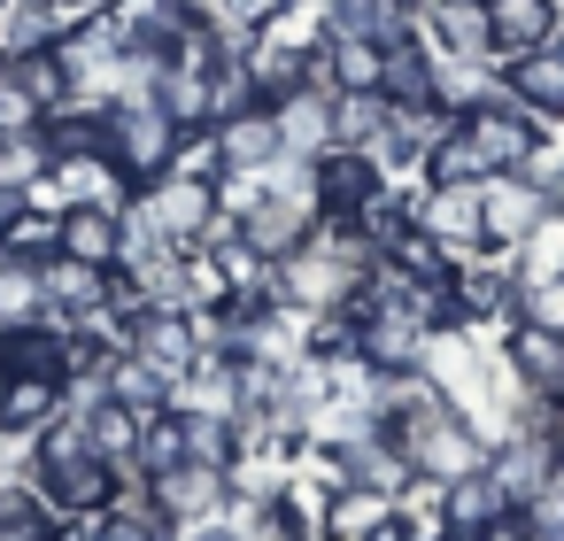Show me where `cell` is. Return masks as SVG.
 Masks as SVG:
<instances>
[{
    "mask_svg": "<svg viewBox=\"0 0 564 541\" xmlns=\"http://www.w3.org/2000/svg\"><path fill=\"white\" fill-rule=\"evenodd\" d=\"M186 0H101V32L117 55H140V63H163L171 40L186 32Z\"/></svg>",
    "mask_w": 564,
    "mask_h": 541,
    "instance_id": "277c9868",
    "label": "cell"
},
{
    "mask_svg": "<svg viewBox=\"0 0 564 541\" xmlns=\"http://www.w3.org/2000/svg\"><path fill=\"white\" fill-rule=\"evenodd\" d=\"M101 302H109V271L70 263V256L40 263V317H47V325H70V317H86V310H101Z\"/></svg>",
    "mask_w": 564,
    "mask_h": 541,
    "instance_id": "ac0fdd59",
    "label": "cell"
},
{
    "mask_svg": "<svg viewBox=\"0 0 564 541\" xmlns=\"http://www.w3.org/2000/svg\"><path fill=\"white\" fill-rule=\"evenodd\" d=\"M9 78H17L47 117L70 101V78H63V55H55V47H40V55H9Z\"/></svg>",
    "mask_w": 564,
    "mask_h": 541,
    "instance_id": "d590c367",
    "label": "cell"
},
{
    "mask_svg": "<svg viewBox=\"0 0 564 541\" xmlns=\"http://www.w3.org/2000/svg\"><path fill=\"white\" fill-rule=\"evenodd\" d=\"M178 433H186V464H209V472L240 464V425L225 410H178Z\"/></svg>",
    "mask_w": 564,
    "mask_h": 541,
    "instance_id": "f1b7e54d",
    "label": "cell"
},
{
    "mask_svg": "<svg viewBox=\"0 0 564 541\" xmlns=\"http://www.w3.org/2000/svg\"><path fill=\"white\" fill-rule=\"evenodd\" d=\"M417 9H425V0H417Z\"/></svg>",
    "mask_w": 564,
    "mask_h": 541,
    "instance_id": "7dc6e473",
    "label": "cell"
},
{
    "mask_svg": "<svg viewBox=\"0 0 564 541\" xmlns=\"http://www.w3.org/2000/svg\"><path fill=\"white\" fill-rule=\"evenodd\" d=\"M124 348H132L140 364H155L163 379H186V371L202 364V317H194V310H140V317L124 325Z\"/></svg>",
    "mask_w": 564,
    "mask_h": 541,
    "instance_id": "52a82bcc",
    "label": "cell"
},
{
    "mask_svg": "<svg viewBox=\"0 0 564 541\" xmlns=\"http://www.w3.org/2000/svg\"><path fill=\"white\" fill-rule=\"evenodd\" d=\"M433 325L417 310H356V356L371 371H425Z\"/></svg>",
    "mask_w": 564,
    "mask_h": 541,
    "instance_id": "ba28073f",
    "label": "cell"
},
{
    "mask_svg": "<svg viewBox=\"0 0 564 541\" xmlns=\"http://www.w3.org/2000/svg\"><path fill=\"white\" fill-rule=\"evenodd\" d=\"M525 518H533V541H564V464H556L549 487L525 502Z\"/></svg>",
    "mask_w": 564,
    "mask_h": 541,
    "instance_id": "ab89813d",
    "label": "cell"
},
{
    "mask_svg": "<svg viewBox=\"0 0 564 541\" xmlns=\"http://www.w3.org/2000/svg\"><path fill=\"white\" fill-rule=\"evenodd\" d=\"M171 464H186L178 410H163V418H140V441H132V479H155V472H171Z\"/></svg>",
    "mask_w": 564,
    "mask_h": 541,
    "instance_id": "d6a6232c",
    "label": "cell"
},
{
    "mask_svg": "<svg viewBox=\"0 0 564 541\" xmlns=\"http://www.w3.org/2000/svg\"><path fill=\"white\" fill-rule=\"evenodd\" d=\"M271 117H279V148H286V155H302V163L333 155V94H310V86H302V94H286Z\"/></svg>",
    "mask_w": 564,
    "mask_h": 541,
    "instance_id": "603a6c76",
    "label": "cell"
},
{
    "mask_svg": "<svg viewBox=\"0 0 564 541\" xmlns=\"http://www.w3.org/2000/svg\"><path fill=\"white\" fill-rule=\"evenodd\" d=\"M0 387H9V364H0Z\"/></svg>",
    "mask_w": 564,
    "mask_h": 541,
    "instance_id": "f6af8a7d",
    "label": "cell"
},
{
    "mask_svg": "<svg viewBox=\"0 0 564 541\" xmlns=\"http://www.w3.org/2000/svg\"><path fill=\"white\" fill-rule=\"evenodd\" d=\"M379 186H387V171H379L364 148H333V155H317V171H310L317 217H356V209H364Z\"/></svg>",
    "mask_w": 564,
    "mask_h": 541,
    "instance_id": "5bb4252c",
    "label": "cell"
},
{
    "mask_svg": "<svg viewBox=\"0 0 564 541\" xmlns=\"http://www.w3.org/2000/svg\"><path fill=\"white\" fill-rule=\"evenodd\" d=\"M502 510H518L510 495H502V479L479 464V472H464V479H441V526L448 533H487Z\"/></svg>",
    "mask_w": 564,
    "mask_h": 541,
    "instance_id": "44dd1931",
    "label": "cell"
},
{
    "mask_svg": "<svg viewBox=\"0 0 564 541\" xmlns=\"http://www.w3.org/2000/svg\"><path fill=\"white\" fill-rule=\"evenodd\" d=\"M325 63H333V86L340 94H379L387 47H371V40H325Z\"/></svg>",
    "mask_w": 564,
    "mask_h": 541,
    "instance_id": "e575fe53",
    "label": "cell"
},
{
    "mask_svg": "<svg viewBox=\"0 0 564 541\" xmlns=\"http://www.w3.org/2000/svg\"><path fill=\"white\" fill-rule=\"evenodd\" d=\"M279 9H286V0H194V17L217 32V47H225V55H248Z\"/></svg>",
    "mask_w": 564,
    "mask_h": 541,
    "instance_id": "4316f807",
    "label": "cell"
},
{
    "mask_svg": "<svg viewBox=\"0 0 564 541\" xmlns=\"http://www.w3.org/2000/svg\"><path fill=\"white\" fill-rule=\"evenodd\" d=\"M487 472L502 479L510 502H533V495L549 487V472H556V448H549V433H502V441L487 448Z\"/></svg>",
    "mask_w": 564,
    "mask_h": 541,
    "instance_id": "ffe728a7",
    "label": "cell"
},
{
    "mask_svg": "<svg viewBox=\"0 0 564 541\" xmlns=\"http://www.w3.org/2000/svg\"><path fill=\"white\" fill-rule=\"evenodd\" d=\"M47 541H63V526H55V533H47Z\"/></svg>",
    "mask_w": 564,
    "mask_h": 541,
    "instance_id": "bcb514c9",
    "label": "cell"
},
{
    "mask_svg": "<svg viewBox=\"0 0 564 541\" xmlns=\"http://www.w3.org/2000/svg\"><path fill=\"white\" fill-rule=\"evenodd\" d=\"M495 101H510L502 63H448V55H433V109H448L464 125V117H479Z\"/></svg>",
    "mask_w": 564,
    "mask_h": 541,
    "instance_id": "e0dca14e",
    "label": "cell"
},
{
    "mask_svg": "<svg viewBox=\"0 0 564 541\" xmlns=\"http://www.w3.org/2000/svg\"><path fill=\"white\" fill-rule=\"evenodd\" d=\"M101 394H109L124 418H163V410H171V379H163L155 364H140L132 348H124V356H109V371H101Z\"/></svg>",
    "mask_w": 564,
    "mask_h": 541,
    "instance_id": "d4e9b609",
    "label": "cell"
},
{
    "mask_svg": "<svg viewBox=\"0 0 564 541\" xmlns=\"http://www.w3.org/2000/svg\"><path fill=\"white\" fill-rule=\"evenodd\" d=\"M171 148H178V125H171L155 101H117V109H109V163H117L132 186L163 178V171H171Z\"/></svg>",
    "mask_w": 564,
    "mask_h": 541,
    "instance_id": "3957f363",
    "label": "cell"
},
{
    "mask_svg": "<svg viewBox=\"0 0 564 541\" xmlns=\"http://www.w3.org/2000/svg\"><path fill=\"white\" fill-rule=\"evenodd\" d=\"M148 495H155L171 541H209V533L232 518V479L209 472V464H171V472L148 479Z\"/></svg>",
    "mask_w": 564,
    "mask_h": 541,
    "instance_id": "7a4b0ae2",
    "label": "cell"
},
{
    "mask_svg": "<svg viewBox=\"0 0 564 541\" xmlns=\"http://www.w3.org/2000/svg\"><path fill=\"white\" fill-rule=\"evenodd\" d=\"M217 155H225V178H263L286 148H279V117L271 109H248V117H232V125H217ZM217 178V186H225Z\"/></svg>",
    "mask_w": 564,
    "mask_h": 541,
    "instance_id": "d6986e66",
    "label": "cell"
},
{
    "mask_svg": "<svg viewBox=\"0 0 564 541\" xmlns=\"http://www.w3.org/2000/svg\"><path fill=\"white\" fill-rule=\"evenodd\" d=\"M502 86H510V101H518L525 117L564 125V32H556L549 47H533V55L502 63Z\"/></svg>",
    "mask_w": 564,
    "mask_h": 541,
    "instance_id": "9a60e30c",
    "label": "cell"
},
{
    "mask_svg": "<svg viewBox=\"0 0 564 541\" xmlns=\"http://www.w3.org/2000/svg\"><path fill=\"white\" fill-rule=\"evenodd\" d=\"M495 17V63H518L564 32V0H487Z\"/></svg>",
    "mask_w": 564,
    "mask_h": 541,
    "instance_id": "2e32d148",
    "label": "cell"
},
{
    "mask_svg": "<svg viewBox=\"0 0 564 541\" xmlns=\"http://www.w3.org/2000/svg\"><path fill=\"white\" fill-rule=\"evenodd\" d=\"M387 132V101L379 94H333V148H364Z\"/></svg>",
    "mask_w": 564,
    "mask_h": 541,
    "instance_id": "836d02e7",
    "label": "cell"
},
{
    "mask_svg": "<svg viewBox=\"0 0 564 541\" xmlns=\"http://www.w3.org/2000/svg\"><path fill=\"white\" fill-rule=\"evenodd\" d=\"M456 310H464V325H510V310H518V256H502V248L456 256Z\"/></svg>",
    "mask_w": 564,
    "mask_h": 541,
    "instance_id": "8992f818",
    "label": "cell"
},
{
    "mask_svg": "<svg viewBox=\"0 0 564 541\" xmlns=\"http://www.w3.org/2000/svg\"><path fill=\"white\" fill-rule=\"evenodd\" d=\"M518 325H541V333H564V271L549 279H518Z\"/></svg>",
    "mask_w": 564,
    "mask_h": 541,
    "instance_id": "74e56055",
    "label": "cell"
},
{
    "mask_svg": "<svg viewBox=\"0 0 564 541\" xmlns=\"http://www.w3.org/2000/svg\"><path fill=\"white\" fill-rule=\"evenodd\" d=\"M479 225H487V248L518 256V248L549 225V202H541V186H533L525 171H502V178L479 186Z\"/></svg>",
    "mask_w": 564,
    "mask_h": 541,
    "instance_id": "5b68a950",
    "label": "cell"
},
{
    "mask_svg": "<svg viewBox=\"0 0 564 541\" xmlns=\"http://www.w3.org/2000/svg\"><path fill=\"white\" fill-rule=\"evenodd\" d=\"M379 101H387V109H425V101H433V47H425V40L387 47V63H379Z\"/></svg>",
    "mask_w": 564,
    "mask_h": 541,
    "instance_id": "484cf974",
    "label": "cell"
},
{
    "mask_svg": "<svg viewBox=\"0 0 564 541\" xmlns=\"http://www.w3.org/2000/svg\"><path fill=\"white\" fill-rule=\"evenodd\" d=\"M55 40H63L55 0H0V63H9V55H40Z\"/></svg>",
    "mask_w": 564,
    "mask_h": 541,
    "instance_id": "83f0119b",
    "label": "cell"
},
{
    "mask_svg": "<svg viewBox=\"0 0 564 541\" xmlns=\"http://www.w3.org/2000/svg\"><path fill=\"white\" fill-rule=\"evenodd\" d=\"M410 225H417L425 240H441L448 256L487 248V225H479V186H417V194H410Z\"/></svg>",
    "mask_w": 564,
    "mask_h": 541,
    "instance_id": "9c48e42d",
    "label": "cell"
},
{
    "mask_svg": "<svg viewBox=\"0 0 564 541\" xmlns=\"http://www.w3.org/2000/svg\"><path fill=\"white\" fill-rule=\"evenodd\" d=\"M425 186H487V155H479V140L464 125L425 155Z\"/></svg>",
    "mask_w": 564,
    "mask_h": 541,
    "instance_id": "1f68e13d",
    "label": "cell"
},
{
    "mask_svg": "<svg viewBox=\"0 0 564 541\" xmlns=\"http://www.w3.org/2000/svg\"><path fill=\"white\" fill-rule=\"evenodd\" d=\"M425 32L417 0H333L325 9V40H371V47H402Z\"/></svg>",
    "mask_w": 564,
    "mask_h": 541,
    "instance_id": "4fadbf2b",
    "label": "cell"
},
{
    "mask_svg": "<svg viewBox=\"0 0 564 541\" xmlns=\"http://www.w3.org/2000/svg\"><path fill=\"white\" fill-rule=\"evenodd\" d=\"M40 125H47V109L9 78V63H0V148H9V140H32Z\"/></svg>",
    "mask_w": 564,
    "mask_h": 541,
    "instance_id": "f35d334b",
    "label": "cell"
},
{
    "mask_svg": "<svg viewBox=\"0 0 564 541\" xmlns=\"http://www.w3.org/2000/svg\"><path fill=\"white\" fill-rule=\"evenodd\" d=\"M464 132L479 140V155H487V178H502V171H525V163L541 155V140H549V125H541V117H525L518 101H495V109L464 117Z\"/></svg>",
    "mask_w": 564,
    "mask_h": 541,
    "instance_id": "30bf717a",
    "label": "cell"
},
{
    "mask_svg": "<svg viewBox=\"0 0 564 541\" xmlns=\"http://www.w3.org/2000/svg\"><path fill=\"white\" fill-rule=\"evenodd\" d=\"M70 263H94V271H117L124 263V217L117 209H70L63 217V248Z\"/></svg>",
    "mask_w": 564,
    "mask_h": 541,
    "instance_id": "cb8c5ba5",
    "label": "cell"
},
{
    "mask_svg": "<svg viewBox=\"0 0 564 541\" xmlns=\"http://www.w3.org/2000/svg\"><path fill=\"white\" fill-rule=\"evenodd\" d=\"M364 541H417V526H410V518H402V510H387V518H379V526H371V533H364Z\"/></svg>",
    "mask_w": 564,
    "mask_h": 541,
    "instance_id": "60d3db41",
    "label": "cell"
},
{
    "mask_svg": "<svg viewBox=\"0 0 564 541\" xmlns=\"http://www.w3.org/2000/svg\"><path fill=\"white\" fill-rule=\"evenodd\" d=\"M55 418H63V379H47V371H9V387H0V433L32 441V433H47Z\"/></svg>",
    "mask_w": 564,
    "mask_h": 541,
    "instance_id": "7402d4cb",
    "label": "cell"
},
{
    "mask_svg": "<svg viewBox=\"0 0 564 541\" xmlns=\"http://www.w3.org/2000/svg\"><path fill=\"white\" fill-rule=\"evenodd\" d=\"M387 510H394V502H387V495H371V487H333L325 533H333V541H364V533H371Z\"/></svg>",
    "mask_w": 564,
    "mask_h": 541,
    "instance_id": "8d00e7d4",
    "label": "cell"
},
{
    "mask_svg": "<svg viewBox=\"0 0 564 541\" xmlns=\"http://www.w3.org/2000/svg\"><path fill=\"white\" fill-rule=\"evenodd\" d=\"M24 209H32V202H24V186H17V178H0V232H9Z\"/></svg>",
    "mask_w": 564,
    "mask_h": 541,
    "instance_id": "b9f144b4",
    "label": "cell"
},
{
    "mask_svg": "<svg viewBox=\"0 0 564 541\" xmlns=\"http://www.w3.org/2000/svg\"><path fill=\"white\" fill-rule=\"evenodd\" d=\"M549 448H556V464H564V402H556V418H549Z\"/></svg>",
    "mask_w": 564,
    "mask_h": 541,
    "instance_id": "7bdbcfd3",
    "label": "cell"
},
{
    "mask_svg": "<svg viewBox=\"0 0 564 541\" xmlns=\"http://www.w3.org/2000/svg\"><path fill=\"white\" fill-rule=\"evenodd\" d=\"M502 371L518 379V394H541V402H564V333H541V325H502Z\"/></svg>",
    "mask_w": 564,
    "mask_h": 541,
    "instance_id": "7c38bea8",
    "label": "cell"
},
{
    "mask_svg": "<svg viewBox=\"0 0 564 541\" xmlns=\"http://www.w3.org/2000/svg\"><path fill=\"white\" fill-rule=\"evenodd\" d=\"M433 55L448 63H495V17L487 0H425V32H417Z\"/></svg>",
    "mask_w": 564,
    "mask_h": 541,
    "instance_id": "8fae6325",
    "label": "cell"
},
{
    "mask_svg": "<svg viewBox=\"0 0 564 541\" xmlns=\"http://www.w3.org/2000/svg\"><path fill=\"white\" fill-rule=\"evenodd\" d=\"M24 479L55 502V518H78V510H109L117 502V487H124V472L94 448V433H86V418H55L47 433H32V456H24Z\"/></svg>",
    "mask_w": 564,
    "mask_h": 541,
    "instance_id": "6da1fadb",
    "label": "cell"
},
{
    "mask_svg": "<svg viewBox=\"0 0 564 541\" xmlns=\"http://www.w3.org/2000/svg\"><path fill=\"white\" fill-rule=\"evenodd\" d=\"M63 518L32 479H0V541H47Z\"/></svg>",
    "mask_w": 564,
    "mask_h": 541,
    "instance_id": "f546056e",
    "label": "cell"
},
{
    "mask_svg": "<svg viewBox=\"0 0 564 541\" xmlns=\"http://www.w3.org/2000/svg\"><path fill=\"white\" fill-rule=\"evenodd\" d=\"M55 248H63V217H47V209H24L9 232H0V263H24V271L55 263Z\"/></svg>",
    "mask_w": 564,
    "mask_h": 541,
    "instance_id": "4dcf8cb0",
    "label": "cell"
},
{
    "mask_svg": "<svg viewBox=\"0 0 564 541\" xmlns=\"http://www.w3.org/2000/svg\"><path fill=\"white\" fill-rule=\"evenodd\" d=\"M433 541H479V533H433Z\"/></svg>",
    "mask_w": 564,
    "mask_h": 541,
    "instance_id": "ee69618b",
    "label": "cell"
}]
</instances>
